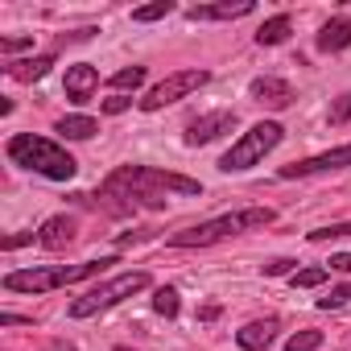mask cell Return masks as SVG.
<instances>
[{"label": "cell", "mask_w": 351, "mask_h": 351, "mask_svg": "<svg viewBox=\"0 0 351 351\" xmlns=\"http://www.w3.org/2000/svg\"><path fill=\"white\" fill-rule=\"evenodd\" d=\"M326 120H330V124H351V91H343L339 99H330Z\"/></svg>", "instance_id": "24"}, {"label": "cell", "mask_w": 351, "mask_h": 351, "mask_svg": "<svg viewBox=\"0 0 351 351\" xmlns=\"http://www.w3.org/2000/svg\"><path fill=\"white\" fill-rule=\"evenodd\" d=\"M54 132H58L62 141H91V136L99 132V120H95V116H79V112H75V116H62V120L54 124Z\"/></svg>", "instance_id": "17"}, {"label": "cell", "mask_w": 351, "mask_h": 351, "mask_svg": "<svg viewBox=\"0 0 351 351\" xmlns=\"http://www.w3.org/2000/svg\"><path fill=\"white\" fill-rule=\"evenodd\" d=\"M99 108H104L108 116H120V112H128V108H132V99H128V95H112V99H104Z\"/></svg>", "instance_id": "29"}, {"label": "cell", "mask_w": 351, "mask_h": 351, "mask_svg": "<svg viewBox=\"0 0 351 351\" xmlns=\"http://www.w3.org/2000/svg\"><path fill=\"white\" fill-rule=\"evenodd\" d=\"M75 232H79L75 215H50V219L38 228V244H42V248H50V252H58V248L75 244Z\"/></svg>", "instance_id": "12"}, {"label": "cell", "mask_w": 351, "mask_h": 351, "mask_svg": "<svg viewBox=\"0 0 351 351\" xmlns=\"http://www.w3.org/2000/svg\"><path fill=\"white\" fill-rule=\"evenodd\" d=\"M21 322H34V318H25V314H0V326H21Z\"/></svg>", "instance_id": "32"}, {"label": "cell", "mask_w": 351, "mask_h": 351, "mask_svg": "<svg viewBox=\"0 0 351 351\" xmlns=\"http://www.w3.org/2000/svg\"><path fill=\"white\" fill-rule=\"evenodd\" d=\"M339 169H351V141L339 145V149H326V153H314L306 161H293V165H281L277 178L293 182V178H318V173H339Z\"/></svg>", "instance_id": "8"}, {"label": "cell", "mask_w": 351, "mask_h": 351, "mask_svg": "<svg viewBox=\"0 0 351 351\" xmlns=\"http://www.w3.org/2000/svg\"><path fill=\"white\" fill-rule=\"evenodd\" d=\"M351 302V281L347 285H335L326 298H318V310H335V306H347Z\"/></svg>", "instance_id": "26"}, {"label": "cell", "mask_w": 351, "mask_h": 351, "mask_svg": "<svg viewBox=\"0 0 351 351\" xmlns=\"http://www.w3.org/2000/svg\"><path fill=\"white\" fill-rule=\"evenodd\" d=\"M281 141H285V128H281L277 120H261V124H252V128L219 157V169H223V173H248V169L261 165Z\"/></svg>", "instance_id": "5"}, {"label": "cell", "mask_w": 351, "mask_h": 351, "mask_svg": "<svg viewBox=\"0 0 351 351\" xmlns=\"http://www.w3.org/2000/svg\"><path fill=\"white\" fill-rule=\"evenodd\" d=\"M108 83H112V91H116V95H124V91H136V87L145 83V66H124V71H116Z\"/></svg>", "instance_id": "20"}, {"label": "cell", "mask_w": 351, "mask_h": 351, "mask_svg": "<svg viewBox=\"0 0 351 351\" xmlns=\"http://www.w3.org/2000/svg\"><path fill=\"white\" fill-rule=\"evenodd\" d=\"M248 99L252 104H261V108H289L293 104V87L285 83V79H277V75H256L252 83H248Z\"/></svg>", "instance_id": "10"}, {"label": "cell", "mask_w": 351, "mask_h": 351, "mask_svg": "<svg viewBox=\"0 0 351 351\" xmlns=\"http://www.w3.org/2000/svg\"><path fill=\"white\" fill-rule=\"evenodd\" d=\"M34 240H38V232H17V236H5V240H0V248L13 252V248H25V244H34Z\"/></svg>", "instance_id": "28"}, {"label": "cell", "mask_w": 351, "mask_h": 351, "mask_svg": "<svg viewBox=\"0 0 351 351\" xmlns=\"http://www.w3.org/2000/svg\"><path fill=\"white\" fill-rule=\"evenodd\" d=\"M169 195H203V186L195 178H182V173H169L157 165H120L104 178L95 207L104 215L124 219L132 211H161Z\"/></svg>", "instance_id": "1"}, {"label": "cell", "mask_w": 351, "mask_h": 351, "mask_svg": "<svg viewBox=\"0 0 351 351\" xmlns=\"http://www.w3.org/2000/svg\"><path fill=\"white\" fill-rule=\"evenodd\" d=\"M314 46H318L322 54H339V50H347V46H351V17H330V21L318 29Z\"/></svg>", "instance_id": "15"}, {"label": "cell", "mask_w": 351, "mask_h": 351, "mask_svg": "<svg viewBox=\"0 0 351 351\" xmlns=\"http://www.w3.org/2000/svg\"><path fill=\"white\" fill-rule=\"evenodd\" d=\"M256 5L252 0H223V5H195L186 9V21H236V17H248Z\"/></svg>", "instance_id": "13"}, {"label": "cell", "mask_w": 351, "mask_h": 351, "mask_svg": "<svg viewBox=\"0 0 351 351\" xmlns=\"http://www.w3.org/2000/svg\"><path fill=\"white\" fill-rule=\"evenodd\" d=\"M5 153H9L13 165L34 169V173H42V178H50V182H71L75 173H79V161H75L58 141L38 136V132H17V136H9Z\"/></svg>", "instance_id": "3"}, {"label": "cell", "mask_w": 351, "mask_h": 351, "mask_svg": "<svg viewBox=\"0 0 351 351\" xmlns=\"http://www.w3.org/2000/svg\"><path fill=\"white\" fill-rule=\"evenodd\" d=\"M34 50V38H0V54H21Z\"/></svg>", "instance_id": "27"}, {"label": "cell", "mask_w": 351, "mask_h": 351, "mask_svg": "<svg viewBox=\"0 0 351 351\" xmlns=\"http://www.w3.org/2000/svg\"><path fill=\"white\" fill-rule=\"evenodd\" d=\"M62 91H66V99L71 104H91V95L99 91V71L91 66V62H75V66H66V79H62Z\"/></svg>", "instance_id": "11"}, {"label": "cell", "mask_w": 351, "mask_h": 351, "mask_svg": "<svg viewBox=\"0 0 351 351\" xmlns=\"http://www.w3.org/2000/svg\"><path fill=\"white\" fill-rule=\"evenodd\" d=\"M322 347V330H298L285 339V351H318Z\"/></svg>", "instance_id": "23"}, {"label": "cell", "mask_w": 351, "mask_h": 351, "mask_svg": "<svg viewBox=\"0 0 351 351\" xmlns=\"http://www.w3.org/2000/svg\"><path fill=\"white\" fill-rule=\"evenodd\" d=\"M240 124V116L232 112V108H219V112H207V116H199V120H191L186 124V145L191 149H199V145H211V141H219L223 132H232Z\"/></svg>", "instance_id": "9"}, {"label": "cell", "mask_w": 351, "mask_h": 351, "mask_svg": "<svg viewBox=\"0 0 351 351\" xmlns=\"http://www.w3.org/2000/svg\"><path fill=\"white\" fill-rule=\"evenodd\" d=\"M153 310H157L161 318H178V310H182V298H178V289H173V285H161V289L153 293Z\"/></svg>", "instance_id": "19"}, {"label": "cell", "mask_w": 351, "mask_h": 351, "mask_svg": "<svg viewBox=\"0 0 351 351\" xmlns=\"http://www.w3.org/2000/svg\"><path fill=\"white\" fill-rule=\"evenodd\" d=\"M326 269H335V273H351V252H335V256L326 261Z\"/></svg>", "instance_id": "31"}, {"label": "cell", "mask_w": 351, "mask_h": 351, "mask_svg": "<svg viewBox=\"0 0 351 351\" xmlns=\"http://www.w3.org/2000/svg\"><path fill=\"white\" fill-rule=\"evenodd\" d=\"M199 318H203V322H211V318H219V306H203V310H199Z\"/></svg>", "instance_id": "33"}, {"label": "cell", "mask_w": 351, "mask_h": 351, "mask_svg": "<svg viewBox=\"0 0 351 351\" xmlns=\"http://www.w3.org/2000/svg\"><path fill=\"white\" fill-rule=\"evenodd\" d=\"M211 83V71H203V66H191V71H173V75H165L161 83H153L136 104H141V112H161V108H169V104H178V99H186L191 91H199V87H207Z\"/></svg>", "instance_id": "7"}, {"label": "cell", "mask_w": 351, "mask_h": 351, "mask_svg": "<svg viewBox=\"0 0 351 351\" xmlns=\"http://www.w3.org/2000/svg\"><path fill=\"white\" fill-rule=\"evenodd\" d=\"M343 236H351V223H330V228H314L306 240L310 244H326V240H343Z\"/></svg>", "instance_id": "25"}, {"label": "cell", "mask_w": 351, "mask_h": 351, "mask_svg": "<svg viewBox=\"0 0 351 351\" xmlns=\"http://www.w3.org/2000/svg\"><path fill=\"white\" fill-rule=\"evenodd\" d=\"M149 285H153V277H149L145 269L120 273V277H112V281L95 285L91 293L75 298V302H71V318H95V314H104V310L120 306L124 298H132V293H141V289H149Z\"/></svg>", "instance_id": "6"}, {"label": "cell", "mask_w": 351, "mask_h": 351, "mask_svg": "<svg viewBox=\"0 0 351 351\" xmlns=\"http://www.w3.org/2000/svg\"><path fill=\"white\" fill-rule=\"evenodd\" d=\"M54 66V54H38V58H25V62H9L5 75L17 79V83H42Z\"/></svg>", "instance_id": "16"}, {"label": "cell", "mask_w": 351, "mask_h": 351, "mask_svg": "<svg viewBox=\"0 0 351 351\" xmlns=\"http://www.w3.org/2000/svg\"><path fill=\"white\" fill-rule=\"evenodd\" d=\"M108 265H116V256H99V261H79V265H34V269H13L5 273V289L9 293H50L87 277H99Z\"/></svg>", "instance_id": "4"}, {"label": "cell", "mask_w": 351, "mask_h": 351, "mask_svg": "<svg viewBox=\"0 0 351 351\" xmlns=\"http://www.w3.org/2000/svg\"><path fill=\"white\" fill-rule=\"evenodd\" d=\"M289 34H293V17H289V13H277V17H269V21L256 29V46H281Z\"/></svg>", "instance_id": "18"}, {"label": "cell", "mask_w": 351, "mask_h": 351, "mask_svg": "<svg viewBox=\"0 0 351 351\" xmlns=\"http://www.w3.org/2000/svg\"><path fill=\"white\" fill-rule=\"evenodd\" d=\"M293 265H298V261H289V256H281V261H273V265H265V277H281V273H289V277H293V273H298Z\"/></svg>", "instance_id": "30"}, {"label": "cell", "mask_w": 351, "mask_h": 351, "mask_svg": "<svg viewBox=\"0 0 351 351\" xmlns=\"http://www.w3.org/2000/svg\"><path fill=\"white\" fill-rule=\"evenodd\" d=\"M326 277H330V269H298V273L289 277V285H293V289H318Z\"/></svg>", "instance_id": "22"}, {"label": "cell", "mask_w": 351, "mask_h": 351, "mask_svg": "<svg viewBox=\"0 0 351 351\" xmlns=\"http://www.w3.org/2000/svg\"><path fill=\"white\" fill-rule=\"evenodd\" d=\"M169 13H173V0H153V5L132 9V21H136V25H149V21H161V17H169Z\"/></svg>", "instance_id": "21"}, {"label": "cell", "mask_w": 351, "mask_h": 351, "mask_svg": "<svg viewBox=\"0 0 351 351\" xmlns=\"http://www.w3.org/2000/svg\"><path fill=\"white\" fill-rule=\"evenodd\" d=\"M277 330H281V322H277V318H252L248 326H240V330H236V343H240L244 351H265V347H273Z\"/></svg>", "instance_id": "14"}, {"label": "cell", "mask_w": 351, "mask_h": 351, "mask_svg": "<svg viewBox=\"0 0 351 351\" xmlns=\"http://www.w3.org/2000/svg\"><path fill=\"white\" fill-rule=\"evenodd\" d=\"M277 219L273 207H244V211H228V215H215L207 223H195V228H182L165 236L169 248H211L219 240H232V236H244V232H256V228H269Z\"/></svg>", "instance_id": "2"}]
</instances>
